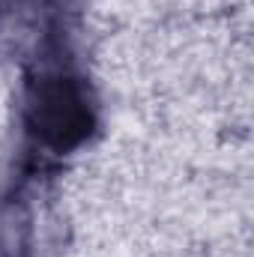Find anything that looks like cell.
<instances>
[{"label":"cell","mask_w":254,"mask_h":257,"mask_svg":"<svg viewBox=\"0 0 254 257\" xmlns=\"http://www.w3.org/2000/svg\"><path fill=\"white\" fill-rule=\"evenodd\" d=\"M27 132L48 153L78 150L96 128V105L87 84L63 69L39 72L27 87Z\"/></svg>","instance_id":"cell-1"}]
</instances>
